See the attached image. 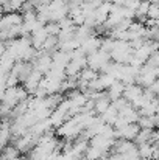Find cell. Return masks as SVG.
I'll list each match as a JSON object with an SVG mask.
<instances>
[{
    "mask_svg": "<svg viewBox=\"0 0 159 160\" xmlns=\"http://www.w3.org/2000/svg\"><path fill=\"white\" fill-rule=\"evenodd\" d=\"M86 61H87V67H89V68H92V70H95V72L100 73L102 68L111 61V58H109V54L105 53V52L97 50V52H94V53L87 54V56H86Z\"/></svg>",
    "mask_w": 159,
    "mask_h": 160,
    "instance_id": "1",
    "label": "cell"
},
{
    "mask_svg": "<svg viewBox=\"0 0 159 160\" xmlns=\"http://www.w3.org/2000/svg\"><path fill=\"white\" fill-rule=\"evenodd\" d=\"M31 67H33V70H36V72L45 75V73L52 68V58H50V54L39 53L34 58V61L31 62Z\"/></svg>",
    "mask_w": 159,
    "mask_h": 160,
    "instance_id": "2",
    "label": "cell"
},
{
    "mask_svg": "<svg viewBox=\"0 0 159 160\" xmlns=\"http://www.w3.org/2000/svg\"><path fill=\"white\" fill-rule=\"evenodd\" d=\"M100 42H102V38H100V36H91V38H87L86 41L81 42L80 50L87 56V54L100 50Z\"/></svg>",
    "mask_w": 159,
    "mask_h": 160,
    "instance_id": "3",
    "label": "cell"
},
{
    "mask_svg": "<svg viewBox=\"0 0 159 160\" xmlns=\"http://www.w3.org/2000/svg\"><path fill=\"white\" fill-rule=\"evenodd\" d=\"M142 93H144V89L134 82V84H128V86H125V90H123L122 97L131 104V103H133L134 100H137Z\"/></svg>",
    "mask_w": 159,
    "mask_h": 160,
    "instance_id": "4",
    "label": "cell"
},
{
    "mask_svg": "<svg viewBox=\"0 0 159 160\" xmlns=\"http://www.w3.org/2000/svg\"><path fill=\"white\" fill-rule=\"evenodd\" d=\"M123 90H125V84H123L122 81H114V82L111 84V87H109L108 90H105V92H106V95H108V98H109L111 101H114V100H117V98L122 97Z\"/></svg>",
    "mask_w": 159,
    "mask_h": 160,
    "instance_id": "5",
    "label": "cell"
},
{
    "mask_svg": "<svg viewBox=\"0 0 159 160\" xmlns=\"http://www.w3.org/2000/svg\"><path fill=\"white\" fill-rule=\"evenodd\" d=\"M139 129H156L158 126V113L151 115V117H139L137 123Z\"/></svg>",
    "mask_w": 159,
    "mask_h": 160,
    "instance_id": "6",
    "label": "cell"
},
{
    "mask_svg": "<svg viewBox=\"0 0 159 160\" xmlns=\"http://www.w3.org/2000/svg\"><path fill=\"white\" fill-rule=\"evenodd\" d=\"M98 72H95V70H92V68H89V67H84L80 73H78V81H81V82H91V81H94V79H97L98 78Z\"/></svg>",
    "mask_w": 159,
    "mask_h": 160,
    "instance_id": "7",
    "label": "cell"
},
{
    "mask_svg": "<svg viewBox=\"0 0 159 160\" xmlns=\"http://www.w3.org/2000/svg\"><path fill=\"white\" fill-rule=\"evenodd\" d=\"M117 117H119V112H117V110H115L112 106H109L105 112L100 115L102 121H103L105 124H108V126H112V124H114V121L117 120Z\"/></svg>",
    "mask_w": 159,
    "mask_h": 160,
    "instance_id": "8",
    "label": "cell"
},
{
    "mask_svg": "<svg viewBox=\"0 0 159 160\" xmlns=\"http://www.w3.org/2000/svg\"><path fill=\"white\" fill-rule=\"evenodd\" d=\"M19 156H20V152H19L13 145H8V146H5V148L0 151V160H11V159L19 157Z\"/></svg>",
    "mask_w": 159,
    "mask_h": 160,
    "instance_id": "9",
    "label": "cell"
},
{
    "mask_svg": "<svg viewBox=\"0 0 159 160\" xmlns=\"http://www.w3.org/2000/svg\"><path fill=\"white\" fill-rule=\"evenodd\" d=\"M147 17L158 20V17H159V5L158 3H150L148 11H147Z\"/></svg>",
    "mask_w": 159,
    "mask_h": 160,
    "instance_id": "10",
    "label": "cell"
},
{
    "mask_svg": "<svg viewBox=\"0 0 159 160\" xmlns=\"http://www.w3.org/2000/svg\"><path fill=\"white\" fill-rule=\"evenodd\" d=\"M44 28H45V31H47L49 36H58V33H59V27H58L56 22H49V23H45Z\"/></svg>",
    "mask_w": 159,
    "mask_h": 160,
    "instance_id": "11",
    "label": "cell"
},
{
    "mask_svg": "<svg viewBox=\"0 0 159 160\" xmlns=\"http://www.w3.org/2000/svg\"><path fill=\"white\" fill-rule=\"evenodd\" d=\"M56 23H58V27H59V31H61V30H73V28H75L73 22H72L69 17H64V19H61V20L56 22Z\"/></svg>",
    "mask_w": 159,
    "mask_h": 160,
    "instance_id": "12",
    "label": "cell"
},
{
    "mask_svg": "<svg viewBox=\"0 0 159 160\" xmlns=\"http://www.w3.org/2000/svg\"><path fill=\"white\" fill-rule=\"evenodd\" d=\"M139 3H140V0H123V5L122 6H125V8L131 9V11H136L137 6H139Z\"/></svg>",
    "mask_w": 159,
    "mask_h": 160,
    "instance_id": "13",
    "label": "cell"
},
{
    "mask_svg": "<svg viewBox=\"0 0 159 160\" xmlns=\"http://www.w3.org/2000/svg\"><path fill=\"white\" fill-rule=\"evenodd\" d=\"M6 53V42H2L0 41V58Z\"/></svg>",
    "mask_w": 159,
    "mask_h": 160,
    "instance_id": "14",
    "label": "cell"
},
{
    "mask_svg": "<svg viewBox=\"0 0 159 160\" xmlns=\"http://www.w3.org/2000/svg\"><path fill=\"white\" fill-rule=\"evenodd\" d=\"M148 3H159V0H147Z\"/></svg>",
    "mask_w": 159,
    "mask_h": 160,
    "instance_id": "15",
    "label": "cell"
}]
</instances>
